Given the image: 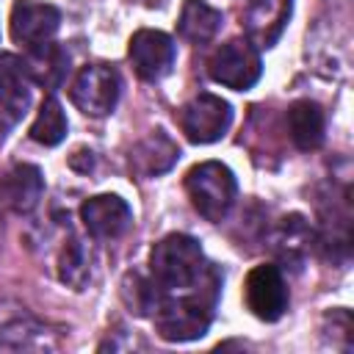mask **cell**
I'll return each mask as SVG.
<instances>
[{
    "instance_id": "obj_1",
    "label": "cell",
    "mask_w": 354,
    "mask_h": 354,
    "mask_svg": "<svg viewBox=\"0 0 354 354\" xmlns=\"http://www.w3.org/2000/svg\"><path fill=\"white\" fill-rule=\"evenodd\" d=\"M216 293H218V274L213 271V266H207V271L191 288V293H183V296L166 293L158 310L152 313L158 335L169 343H188L202 337L213 318Z\"/></svg>"
},
{
    "instance_id": "obj_2",
    "label": "cell",
    "mask_w": 354,
    "mask_h": 354,
    "mask_svg": "<svg viewBox=\"0 0 354 354\" xmlns=\"http://www.w3.org/2000/svg\"><path fill=\"white\" fill-rule=\"evenodd\" d=\"M210 263H205L202 246L183 232L160 238L149 252V274L166 293L191 290Z\"/></svg>"
},
{
    "instance_id": "obj_3",
    "label": "cell",
    "mask_w": 354,
    "mask_h": 354,
    "mask_svg": "<svg viewBox=\"0 0 354 354\" xmlns=\"http://www.w3.org/2000/svg\"><path fill=\"white\" fill-rule=\"evenodd\" d=\"M185 191L199 216H205L207 221H221V218H227L230 207L235 205L238 183H235V174L230 166H224L218 160H205V163H196L188 169Z\"/></svg>"
},
{
    "instance_id": "obj_4",
    "label": "cell",
    "mask_w": 354,
    "mask_h": 354,
    "mask_svg": "<svg viewBox=\"0 0 354 354\" xmlns=\"http://www.w3.org/2000/svg\"><path fill=\"white\" fill-rule=\"evenodd\" d=\"M122 91V80L119 72L111 64H86L69 88V97L75 102L77 111H83L86 116H108L116 108Z\"/></svg>"
},
{
    "instance_id": "obj_5",
    "label": "cell",
    "mask_w": 354,
    "mask_h": 354,
    "mask_svg": "<svg viewBox=\"0 0 354 354\" xmlns=\"http://www.w3.org/2000/svg\"><path fill=\"white\" fill-rule=\"evenodd\" d=\"M207 72L216 83L227 88L249 91L263 75V61H260L257 47L249 39H232L210 55Z\"/></svg>"
},
{
    "instance_id": "obj_6",
    "label": "cell",
    "mask_w": 354,
    "mask_h": 354,
    "mask_svg": "<svg viewBox=\"0 0 354 354\" xmlns=\"http://www.w3.org/2000/svg\"><path fill=\"white\" fill-rule=\"evenodd\" d=\"M232 124V108L216 94H196L180 108V127L191 144H213L227 136Z\"/></svg>"
},
{
    "instance_id": "obj_7",
    "label": "cell",
    "mask_w": 354,
    "mask_h": 354,
    "mask_svg": "<svg viewBox=\"0 0 354 354\" xmlns=\"http://www.w3.org/2000/svg\"><path fill=\"white\" fill-rule=\"evenodd\" d=\"M243 296H246V307L252 310V315H257L260 321H279L282 313L288 310V285L285 277L277 266H254L246 274L243 282Z\"/></svg>"
},
{
    "instance_id": "obj_8",
    "label": "cell",
    "mask_w": 354,
    "mask_h": 354,
    "mask_svg": "<svg viewBox=\"0 0 354 354\" xmlns=\"http://www.w3.org/2000/svg\"><path fill=\"white\" fill-rule=\"evenodd\" d=\"M61 28V11L41 0H14L11 6V39L25 50L53 41Z\"/></svg>"
},
{
    "instance_id": "obj_9",
    "label": "cell",
    "mask_w": 354,
    "mask_h": 354,
    "mask_svg": "<svg viewBox=\"0 0 354 354\" xmlns=\"http://www.w3.org/2000/svg\"><path fill=\"white\" fill-rule=\"evenodd\" d=\"M174 41L171 36H166L163 30H138L133 33L130 39V47H127V55H130V64L136 69V75L141 80H160L163 75L171 72L174 66Z\"/></svg>"
},
{
    "instance_id": "obj_10",
    "label": "cell",
    "mask_w": 354,
    "mask_h": 354,
    "mask_svg": "<svg viewBox=\"0 0 354 354\" xmlns=\"http://www.w3.org/2000/svg\"><path fill=\"white\" fill-rule=\"evenodd\" d=\"M80 221L91 238L113 241L133 224V210L116 194H97L80 205Z\"/></svg>"
},
{
    "instance_id": "obj_11",
    "label": "cell",
    "mask_w": 354,
    "mask_h": 354,
    "mask_svg": "<svg viewBox=\"0 0 354 354\" xmlns=\"http://www.w3.org/2000/svg\"><path fill=\"white\" fill-rule=\"evenodd\" d=\"M30 75L17 55H0V124L11 127L30 105Z\"/></svg>"
},
{
    "instance_id": "obj_12",
    "label": "cell",
    "mask_w": 354,
    "mask_h": 354,
    "mask_svg": "<svg viewBox=\"0 0 354 354\" xmlns=\"http://www.w3.org/2000/svg\"><path fill=\"white\" fill-rule=\"evenodd\" d=\"M293 0H252L246 8V39L254 47H274L290 19Z\"/></svg>"
},
{
    "instance_id": "obj_13",
    "label": "cell",
    "mask_w": 354,
    "mask_h": 354,
    "mask_svg": "<svg viewBox=\"0 0 354 354\" xmlns=\"http://www.w3.org/2000/svg\"><path fill=\"white\" fill-rule=\"evenodd\" d=\"M44 194V177L33 163H17L6 171L0 183V199L19 216L36 210L39 199Z\"/></svg>"
},
{
    "instance_id": "obj_14",
    "label": "cell",
    "mask_w": 354,
    "mask_h": 354,
    "mask_svg": "<svg viewBox=\"0 0 354 354\" xmlns=\"http://www.w3.org/2000/svg\"><path fill=\"white\" fill-rule=\"evenodd\" d=\"M180 158L177 144L163 133V130H152L147 138H141L133 152H130V166L141 174V177H158L163 171H169Z\"/></svg>"
},
{
    "instance_id": "obj_15",
    "label": "cell",
    "mask_w": 354,
    "mask_h": 354,
    "mask_svg": "<svg viewBox=\"0 0 354 354\" xmlns=\"http://www.w3.org/2000/svg\"><path fill=\"white\" fill-rule=\"evenodd\" d=\"M221 11L205 0H185L177 17V33L188 44H207L221 30Z\"/></svg>"
},
{
    "instance_id": "obj_16",
    "label": "cell",
    "mask_w": 354,
    "mask_h": 354,
    "mask_svg": "<svg viewBox=\"0 0 354 354\" xmlns=\"http://www.w3.org/2000/svg\"><path fill=\"white\" fill-rule=\"evenodd\" d=\"M288 133L301 152H313L324 144V111L313 100H296L288 108Z\"/></svg>"
},
{
    "instance_id": "obj_17",
    "label": "cell",
    "mask_w": 354,
    "mask_h": 354,
    "mask_svg": "<svg viewBox=\"0 0 354 354\" xmlns=\"http://www.w3.org/2000/svg\"><path fill=\"white\" fill-rule=\"evenodd\" d=\"M25 69H28V75L36 86H44V88L53 91L64 83L66 69H69V58L55 41H44V44L28 50Z\"/></svg>"
},
{
    "instance_id": "obj_18",
    "label": "cell",
    "mask_w": 354,
    "mask_h": 354,
    "mask_svg": "<svg viewBox=\"0 0 354 354\" xmlns=\"http://www.w3.org/2000/svg\"><path fill=\"white\" fill-rule=\"evenodd\" d=\"M0 348L39 351V348H55V340H50V332L39 321H33L30 315H19L0 329Z\"/></svg>"
},
{
    "instance_id": "obj_19",
    "label": "cell",
    "mask_w": 354,
    "mask_h": 354,
    "mask_svg": "<svg viewBox=\"0 0 354 354\" xmlns=\"http://www.w3.org/2000/svg\"><path fill=\"white\" fill-rule=\"evenodd\" d=\"M163 296H166V290L152 279V274L144 277L138 271H127L122 279V301L136 315H152Z\"/></svg>"
},
{
    "instance_id": "obj_20",
    "label": "cell",
    "mask_w": 354,
    "mask_h": 354,
    "mask_svg": "<svg viewBox=\"0 0 354 354\" xmlns=\"http://www.w3.org/2000/svg\"><path fill=\"white\" fill-rule=\"evenodd\" d=\"M58 277H61L64 285H69L75 290H83L86 282L91 279V266H88L86 246L75 235H69V241H64V249L58 254Z\"/></svg>"
},
{
    "instance_id": "obj_21",
    "label": "cell",
    "mask_w": 354,
    "mask_h": 354,
    "mask_svg": "<svg viewBox=\"0 0 354 354\" xmlns=\"http://www.w3.org/2000/svg\"><path fill=\"white\" fill-rule=\"evenodd\" d=\"M66 127H69V124H66V116H64L61 102H58L55 97H47V100L41 102V108H39L33 124H30V138L39 141V144H44V147H55V144L64 141Z\"/></svg>"
},
{
    "instance_id": "obj_22",
    "label": "cell",
    "mask_w": 354,
    "mask_h": 354,
    "mask_svg": "<svg viewBox=\"0 0 354 354\" xmlns=\"http://www.w3.org/2000/svg\"><path fill=\"white\" fill-rule=\"evenodd\" d=\"M277 243H279V246H277L279 257H285V260L301 257V252L307 249V224H304V218H301V216L285 218L282 227H279Z\"/></svg>"
}]
</instances>
